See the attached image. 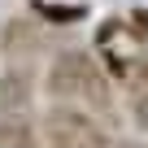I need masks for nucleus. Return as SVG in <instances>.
Listing matches in <instances>:
<instances>
[{
	"label": "nucleus",
	"mask_w": 148,
	"mask_h": 148,
	"mask_svg": "<svg viewBox=\"0 0 148 148\" xmlns=\"http://www.w3.org/2000/svg\"><path fill=\"white\" fill-rule=\"evenodd\" d=\"M44 92H48L52 105H79V109L96 113L100 122H109L118 113L109 70L92 52H83V48H61L48 61V70H44Z\"/></svg>",
	"instance_id": "nucleus-1"
},
{
	"label": "nucleus",
	"mask_w": 148,
	"mask_h": 148,
	"mask_svg": "<svg viewBox=\"0 0 148 148\" xmlns=\"http://www.w3.org/2000/svg\"><path fill=\"white\" fill-rule=\"evenodd\" d=\"M44 148H113L109 126L79 105H48L39 118Z\"/></svg>",
	"instance_id": "nucleus-2"
},
{
	"label": "nucleus",
	"mask_w": 148,
	"mask_h": 148,
	"mask_svg": "<svg viewBox=\"0 0 148 148\" xmlns=\"http://www.w3.org/2000/svg\"><path fill=\"white\" fill-rule=\"evenodd\" d=\"M39 48H44V31L26 18H13L0 35V52L9 57V65H31V57H39Z\"/></svg>",
	"instance_id": "nucleus-3"
},
{
	"label": "nucleus",
	"mask_w": 148,
	"mask_h": 148,
	"mask_svg": "<svg viewBox=\"0 0 148 148\" xmlns=\"http://www.w3.org/2000/svg\"><path fill=\"white\" fill-rule=\"evenodd\" d=\"M31 96H35L31 65H9L0 74V118H22L31 109Z\"/></svg>",
	"instance_id": "nucleus-4"
},
{
	"label": "nucleus",
	"mask_w": 148,
	"mask_h": 148,
	"mask_svg": "<svg viewBox=\"0 0 148 148\" xmlns=\"http://www.w3.org/2000/svg\"><path fill=\"white\" fill-rule=\"evenodd\" d=\"M122 87H126V105H131V113H135V122L148 131V61L144 57H131L122 70Z\"/></svg>",
	"instance_id": "nucleus-5"
},
{
	"label": "nucleus",
	"mask_w": 148,
	"mask_h": 148,
	"mask_svg": "<svg viewBox=\"0 0 148 148\" xmlns=\"http://www.w3.org/2000/svg\"><path fill=\"white\" fill-rule=\"evenodd\" d=\"M35 9H39L48 22H79V18L87 13L83 5H44V0H35Z\"/></svg>",
	"instance_id": "nucleus-6"
},
{
	"label": "nucleus",
	"mask_w": 148,
	"mask_h": 148,
	"mask_svg": "<svg viewBox=\"0 0 148 148\" xmlns=\"http://www.w3.org/2000/svg\"><path fill=\"white\" fill-rule=\"evenodd\" d=\"M113 148H144V144H135V139H113Z\"/></svg>",
	"instance_id": "nucleus-7"
}]
</instances>
